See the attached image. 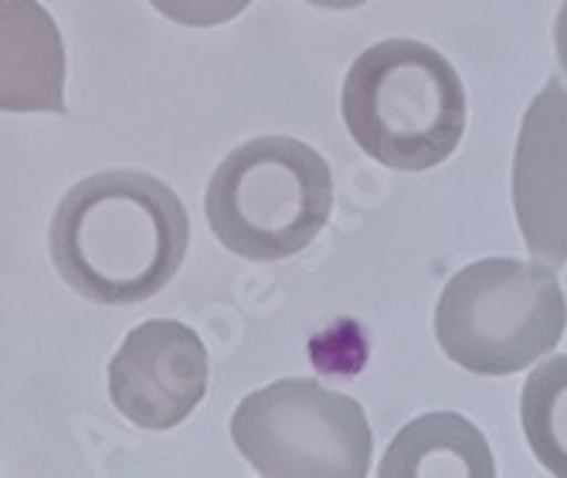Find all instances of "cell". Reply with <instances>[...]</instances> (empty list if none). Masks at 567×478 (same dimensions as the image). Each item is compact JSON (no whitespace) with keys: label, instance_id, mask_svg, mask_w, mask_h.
<instances>
[{"label":"cell","instance_id":"obj_1","mask_svg":"<svg viewBox=\"0 0 567 478\" xmlns=\"http://www.w3.org/2000/svg\"><path fill=\"white\" fill-rule=\"evenodd\" d=\"M187 245L181 197L136 170H106L75 184L48 231L59 276L99 305H136L164 292L181 272Z\"/></svg>","mask_w":567,"mask_h":478},{"label":"cell","instance_id":"obj_2","mask_svg":"<svg viewBox=\"0 0 567 478\" xmlns=\"http://www.w3.org/2000/svg\"><path fill=\"white\" fill-rule=\"evenodd\" d=\"M340 110L353 143L404 174L445 164L466 133L458 72L442 51L411 38H388L353 59Z\"/></svg>","mask_w":567,"mask_h":478},{"label":"cell","instance_id":"obj_3","mask_svg":"<svg viewBox=\"0 0 567 478\" xmlns=\"http://www.w3.org/2000/svg\"><path fill=\"white\" fill-rule=\"evenodd\" d=\"M330 210V164L292 136H259L231 149L204 197L212 235L248 261L299 254L327 228Z\"/></svg>","mask_w":567,"mask_h":478},{"label":"cell","instance_id":"obj_4","mask_svg":"<svg viewBox=\"0 0 567 478\" xmlns=\"http://www.w3.org/2000/svg\"><path fill=\"white\" fill-rule=\"evenodd\" d=\"M567 299L540 261L483 258L455 272L435 305L442 353L470 374L509 377L554 353Z\"/></svg>","mask_w":567,"mask_h":478},{"label":"cell","instance_id":"obj_5","mask_svg":"<svg viewBox=\"0 0 567 478\" xmlns=\"http://www.w3.org/2000/svg\"><path fill=\"white\" fill-rule=\"evenodd\" d=\"M231 438L266 478H368L374 455L364 407L320 381H276L248 394Z\"/></svg>","mask_w":567,"mask_h":478},{"label":"cell","instance_id":"obj_6","mask_svg":"<svg viewBox=\"0 0 567 478\" xmlns=\"http://www.w3.org/2000/svg\"><path fill=\"white\" fill-rule=\"evenodd\" d=\"M208 350L177 319H146L110 363V394L126 420L146 432H171L204 401Z\"/></svg>","mask_w":567,"mask_h":478},{"label":"cell","instance_id":"obj_7","mask_svg":"<svg viewBox=\"0 0 567 478\" xmlns=\"http://www.w3.org/2000/svg\"><path fill=\"white\" fill-rule=\"evenodd\" d=\"M513 210L534 261H567V89L550 79L534 102L513 153Z\"/></svg>","mask_w":567,"mask_h":478},{"label":"cell","instance_id":"obj_8","mask_svg":"<svg viewBox=\"0 0 567 478\" xmlns=\"http://www.w3.org/2000/svg\"><path fill=\"white\" fill-rule=\"evenodd\" d=\"M0 110L65 113V44L38 0H0Z\"/></svg>","mask_w":567,"mask_h":478},{"label":"cell","instance_id":"obj_9","mask_svg":"<svg viewBox=\"0 0 567 478\" xmlns=\"http://www.w3.org/2000/svg\"><path fill=\"white\" fill-rule=\"evenodd\" d=\"M378 478H496V461L473 420L435 411L408 420L394 435Z\"/></svg>","mask_w":567,"mask_h":478},{"label":"cell","instance_id":"obj_10","mask_svg":"<svg viewBox=\"0 0 567 478\" xmlns=\"http://www.w3.org/2000/svg\"><path fill=\"white\" fill-rule=\"evenodd\" d=\"M520 420L537 461L554 478H567V356L544 360L527 377Z\"/></svg>","mask_w":567,"mask_h":478},{"label":"cell","instance_id":"obj_11","mask_svg":"<svg viewBox=\"0 0 567 478\" xmlns=\"http://www.w3.org/2000/svg\"><path fill=\"white\" fill-rule=\"evenodd\" d=\"M150 4L181 28H218L238 18L251 0H150Z\"/></svg>","mask_w":567,"mask_h":478},{"label":"cell","instance_id":"obj_12","mask_svg":"<svg viewBox=\"0 0 567 478\" xmlns=\"http://www.w3.org/2000/svg\"><path fill=\"white\" fill-rule=\"evenodd\" d=\"M554 44H557V62H560V72L567 79V0L557 11V21H554Z\"/></svg>","mask_w":567,"mask_h":478},{"label":"cell","instance_id":"obj_13","mask_svg":"<svg viewBox=\"0 0 567 478\" xmlns=\"http://www.w3.org/2000/svg\"><path fill=\"white\" fill-rule=\"evenodd\" d=\"M306 4L327 8V11H353V8H360V4H368V0H306Z\"/></svg>","mask_w":567,"mask_h":478}]
</instances>
